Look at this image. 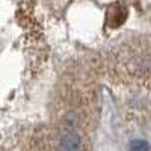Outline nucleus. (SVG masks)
<instances>
[{"instance_id":"f257e3e1","label":"nucleus","mask_w":151,"mask_h":151,"mask_svg":"<svg viewBox=\"0 0 151 151\" xmlns=\"http://www.w3.org/2000/svg\"><path fill=\"white\" fill-rule=\"evenodd\" d=\"M127 20V8L121 3L112 5L107 11V24L110 27H119Z\"/></svg>"},{"instance_id":"f03ea898","label":"nucleus","mask_w":151,"mask_h":151,"mask_svg":"<svg viewBox=\"0 0 151 151\" xmlns=\"http://www.w3.org/2000/svg\"><path fill=\"white\" fill-rule=\"evenodd\" d=\"M80 148H82V139L73 130H68L67 133L60 136L59 151H80Z\"/></svg>"},{"instance_id":"7ed1b4c3","label":"nucleus","mask_w":151,"mask_h":151,"mask_svg":"<svg viewBox=\"0 0 151 151\" xmlns=\"http://www.w3.org/2000/svg\"><path fill=\"white\" fill-rule=\"evenodd\" d=\"M77 124H79V115L76 112H68L65 115V127L68 130H74Z\"/></svg>"},{"instance_id":"20e7f679","label":"nucleus","mask_w":151,"mask_h":151,"mask_svg":"<svg viewBox=\"0 0 151 151\" xmlns=\"http://www.w3.org/2000/svg\"><path fill=\"white\" fill-rule=\"evenodd\" d=\"M130 150L132 151H147L148 150V142L142 141V139H134L130 144Z\"/></svg>"}]
</instances>
